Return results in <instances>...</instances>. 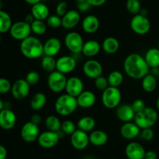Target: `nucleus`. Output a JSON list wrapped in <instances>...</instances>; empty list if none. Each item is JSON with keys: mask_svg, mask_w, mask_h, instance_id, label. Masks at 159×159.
<instances>
[{"mask_svg": "<svg viewBox=\"0 0 159 159\" xmlns=\"http://www.w3.org/2000/svg\"><path fill=\"white\" fill-rule=\"evenodd\" d=\"M124 70L128 77L133 79H141L150 71V67L144 57L138 53H132L127 56L124 61Z\"/></svg>", "mask_w": 159, "mask_h": 159, "instance_id": "nucleus-1", "label": "nucleus"}, {"mask_svg": "<svg viewBox=\"0 0 159 159\" xmlns=\"http://www.w3.org/2000/svg\"><path fill=\"white\" fill-rule=\"evenodd\" d=\"M20 48L21 54L28 59H37L43 55V43L34 36L22 40Z\"/></svg>", "mask_w": 159, "mask_h": 159, "instance_id": "nucleus-2", "label": "nucleus"}, {"mask_svg": "<svg viewBox=\"0 0 159 159\" xmlns=\"http://www.w3.org/2000/svg\"><path fill=\"white\" fill-rule=\"evenodd\" d=\"M78 107L79 105L76 97H74L68 93L59 96L54 102L56 113L60 116H69L77 110Z\"/></svg>", "mask_w": 159, "mask_h": 159, "instance_id": "nucleus-3", "label": "nucleus"}, {"mask_svg": "<svg viewBox=\"0 0 159 159\" xmlns=\"http://www.w3.org/2000/svg\"><path fill=\"white\" fill-rule=\"evenodd\" d=\"M158 119L157 110L152 107H146L142 111L137 113L134 116V123L142 130L145 128H152L156 124Z\"/></svg>", "mask_w": 159, "mask_h": 159, "instance_id": "nucleus-4", "label": "nucleus"}, {"mask_svg": "<svg viewBox=\"0 0 159 159\" xmlns=\"http://www.w3.org/2000/svg\"><path fill=\"white\" fill-rule=\"evenodd\" d=\"M122 93L118 87L109 86L102 91L101 101L107 109H116L120 104Z\"/></svg>", "mask_w": 159, "mask_h": 159, "instance_id": "nucleus-5", "label": "nucleus"}, {"mask_svg": "<svg viewBox=\"0 0 159 159\" xmlns=\"http://www.w3.org/2000/svg\"><path fill=\"white\" fill-rule=\"evenodd\" d=\"M132 31L138 35H146L151 30V22L147 16L141 13L134 15L130 23Z\"/></svg>", "mask_w": 159, "mask_h": 159, "instance_id": "nucleus-6", "label": "nucleus"}, {"mask_svg": "<svg viewBox=\"0 0 159 159\" xmlns=\"http://www.w3.org/2000/svg\"><path fill=\"white\" fill-rule=\"evenodd\" d=\"M67 79H68L65 74L55 70L48 75L47 80L48 88L54 93H61L62 91L65 90Z\"/></svg>", "mask_w": 159, "mask_h": 159, "instance_id": "nucleus-7", "label": "nucleus"}, {"mask_svg": "<svg viewBox=\"0 0 159 159\" xmlns=\"http://www.w3.org/2000/svg\"><path fill=\"white\" fill-rule=\"evenodd\" d=\"M65 45L67 49L72 54L82 53L84 45V40L82 35L75 31H70L65 35L64 39Z\"/></svg>", "mask_w": 159, "mask_h": 159, "instance_id": "nucleus-8", "label": "nucleus"}, {"mask_svg": "<svg viewBox=\"0 0 159 159\" xmlns=\"http://www.w3.org/2000/svg\"><path fill=\"white\" fill-rule=\"evenodd\" d=\"M31 26L30 24L26 23V21H17L16 23H12L10 30H9V34L11 37L16 40L22 41L24 39L27 38L30 36Z\"/></svg>", "mask_w": 159, "mask_h": 159, "instance_id": "nucleus-9", "label": "nucleus"}, {"mask_svg": "<svg viewBox=\"0 0 159 159\" xmlns=\"http://www.w3.org/2000/svg\"><path fill=\"white\" fill-rule=\"evenodd\" d=\"M40 134L38 125L33 123L32 121L25 123L20 130V136L22 139L26 143H33L37 141Z\"/></svg>", "mask_w": 159, "mask_h": 159, "instance_id": "nucleus-10", "label": "nucleus"}, {"mask_svg": "<svg viewBox=\"0 0 159 159\" xmlns=\"http://www.w3.org/2000/svg\"><path fill=\"white\" fill-rule=\"evenodd\" d=\"M31 85L24 79H17L12 85L11 93L13 98L16 100L26 99L30 93Z\"/></svg>", "mask_w": 159, "mask_h": 159, "instance_id": "nucleus-11", "label": "nucleus"}, {"mask_svg": "<svg viewBox=\"0 0 159 159\" xmlns=\"http://www.w3.org/2000/svg\"><path fill=\"white\" fill-rule=\"evenodd\" d=\"M58 132L51 131V130H46L43 133H40L37 139L39 145L43 148H52L55 147L59 142Z\"/></svg>", "mask_w": 159, "mask_h": 159, "instance_id": "nucleus-12", "label": "nucleus"}, {"mask_svg": "<svg viewBox=\"0 0 159 159\" xmlns=\"http://www.w3.org/2000/svg\"><path fill=\"white\" fill-rule=\"evenodd\" d=\"M82 71L89 79H96L99 76L102 75L103 68L100 62L94 59H89L84 63Z\"/></svg>", "mask_w": 159, "mask_h": 159, "instance_id": "nucleus-13", "label": "nucleus"}, {"mask_svg": "<svg viewBox=\"0 0 159 159\" xmlns=\"http://www.w3.org/2000/svg\"><path fill=\"white\" fill-rule=\"evenodd\" d=\"M77 67L75 58L70 55H63L56 61V70L67 75L72 72Z\"/></svg>", "mask_w": 159, "mask_h": 159, "instance_id": "nucleus-14", "label": "nucleus"}, {"mask_svg": "<svg viewBox=\"0 0 159 159\" xmlns=\"http://www.w3.org/2000/svg\"><path fill=\"white\" fill-rule=\"evenodd\" d=\"M71 144L76 150L82 151L86 148L89 144V135L87 132L77 129L71 135Z\"/></svg>", "mask_w": 159, "mask_h": 159, "instance_id": "nucleus-15", "label": "nucleus"}, {"mask_svg": "<svg viewBox=\"0 0 159 159\" xmlns=\"http://www.w3.org/2000/svg\"><path fill=\"white\" fill-rule=\"evenodd\" d=\"M16 124V115L9 108L0 111V127L2 130H12Z\"/></svg>", "mask_w": 159, "mask_h": 159, "instance_id": "nucleus-16", "label": "nucleus"}, {"mask_svg": "<svg viewBox=\"0 0 159 159\" xmlns=\"http://www.w3.org/2000/svg\"><path fill=\"white\" fill-rule=\"evenodd\" d=\"M84 91L83 81L78 76H71L67 79L65 92L68 94L77 97Z\"/></svg>", "mask_w": 159, "mask_h": 159, "instance_id": "nucleus-17", "label": "nucleus"}, {"mask_svg": "<svg viewBox=\"0 0 159 159\" xmlns=\"http://www.w3.org/2000/svg\"><path fill=\"white\" fill-rule=\"evenodd\" d=\"M80 20V12L76 9H70L61 17V26L66 30H71L79 24Z\"/></svg>", "mask_w": 159, "mask_h": 159, "instance_id": "nucleus-18", "label": "nucleus"}, {"mask_svg": "<svg viewBox=\"0 0 159 159\" xmlns=\"http://www.w3.org/2000/svg\"><path fill=\"white\" fill-rule=\"evenodd\" d=\"M141 129L134 122L124 123L120 129V133L122 138L126 140H134L140 136Z\"/></svg>", "mask_w": 159, "mask_h": 159, "instance_id": "nucleus-19", "label": "nucleus"}, {"mask_svg": "<svg viewBox=\"0 0 159 159\" xmlns=\"http://www.w3.org/2000/svg\"><path fill=\"white\" fill-rule=\"evenodd\" d=\"M146 151L138 142H130L125 148L126 156L128 159H144Z\"/></svg>", "mask_w": 159, "mask_h": 159, "instance_id": "nucleus-20", "label": "nucleus"}, {"mask_svg": "<svg viewBox=\"0 0 159 159\" xmlns=\"http://www.w3.org/2000/svg\"><path fill=\"white\" fill-rule=\"evenodd\" d=\"M61 50V42L57 37H51L43 43V55L55 57Z\"/></svg>", "mask_w": 159, "mask_h": 159, "instance_id": "nucleus-21", "label": "nucleus"}, {"mask_svg": "<svg viewBox=\"0 0 159 159\" xmlns=\"http://www.w3.org/2000/svg\"><path fill=\"white\" fill-rule=\"evenodd\" d=\"M135 112L134 111L131 105L129 104H120L116 108V117L124 123L130 122L134 119Z\"/></svg>", "mask_w": 159, "mask_h": 159, "instance_id": "nucleus-22", "label": "nucleus"}, {"mask_svg": "<svg viewBox=\"0 0 159 159\" xmlns=\"http://www.w3.org/2000/svg\"><path fill=\"white\" fill-rule=\"evenodd\" d=\"M99 26H100V22L99 18L95 15H88L82 20V30L86 34H95L99 29Z\"/></svg>", "mask_w": 159, "mask_h": 159, "instance_id": "nucleus-23", "label": "nucleus"}, {"mask_svg": "<svg viewBox=\"0 0 159 159\" xmlns=\"http://www.w3.org/2000/svg\"><path fill=\"white\" fill-rule=\"evenodd\" d=\"M76 99L79 107L83 109L91 108L96 102V95L89 90H84Z\"/></svg>", "mask_w": 159, "mask_h": 159, "instance_id": "nucleus-24", "label": "nucleus"}, {"mask_svg": "<svg viewBox=\"0 0 159 159\" xmlns=\"http://www.w3.org/2000/svg\"><path fill=\"white\" fill-rule=\"evenodd\" d=\"M102 46L96 40H87L84 43L82 54L87 57H93L100 52Z\"/></svg>", "mask_w": 159, "mask_h": 159, "instance_id": "nucleus-25", "label": "nucleus"}, {"mask_svg": "<svg viewBox=\"0 0 159 159\" xmlns=\"http://www.w3.org/2000/svg\"><path fill=\"white\" fill-rule=\"evenodd\" d=\"M31 14L35 20H46L50 16V9L47 5L40 2L33 5L31 7Z\"/></svg>", "mask_w": 159, "mask_h": 159, "instance_id": "nucleus-26", "label": "nucleus"}, {"mask_svg": "<svg viewBox=\"0 0 159 159\" xmlns=\"http://www.w3.org/2000/svg\"><path fill=\"white\" fill-rule=\"evenodd\" d=\"M109 137L105 131L102 130H93L89 134V142L96 147L103 146L108 142Z\"/></svg>", "mask_w": 159, "mask_h": 159, "instance_id": "nucleus-27", "label": "nucleus"}, {"mask_svg": "<svg viewBox=\"0 0 159 159\" xmlns=\"http://www.w3.org/2000/svg\"><path fill=\"white\" fill-rule=\"evenodd\" d=\"M101 46L103 51H105L107 54H113L119 50L120 42L116 37H108L104 39Z\"/></svg>", "mask_w": 159, "mask_h": 159, "instance_id": "nucleus-28", "label": "nucleus"}, {"mask_svg": "<svg viewBox=\"0 0 159 159\" xmlns=\"http://www.w3.org/2000/svg\"><path fill=\"white\" fill-rule=\"evenodd\" d=\"M144 59L150 68H158L159 67V49L158 48H150L146 52Z\"/></svg>", "mask_w": 159, "mask_h": 159, "instance_id": "nucleus-29", "label": "nucleus"}, {"mask_svg": "<svg viewBox=\"0 0 159 159\" xmlns=\"http://www.w3.org/2000/svg\"><path fill=\"white\" fill-rule=\"evenodd\" d=\"M47 103V96L44 93H35L34 96H32L30 102V105L31 109L34 111H39V110H42L43 107H45Z\"/></svg>", "mask_w": 159, "mask_h": 159, "instance_id": "nucleus-30", "label": "nucleus"}, {"mask_svg": "<svg viewBox=\"0 0 159 159\" xmlns=\"http://www.w3.org/2000/svg\"><path fill=\"white\" fill-rule=\"evenodd\" d=\"M157 85H158V82L154 75L148 73L141 79V87L146 93H153L156 89Z\"/></svg>", "mask_w": 159, "mask_h": 159, "instance_id": "nucleus-31", "label": "nucleus"}, {"mask_svg": "<svg viewBox=\"0 0 159 159\" xmlns=\"http://www.w3.org/2000/svg\"><path fill=\"white\" fill-rule=\"evenodd\" d=\"M96 127V120L94 118L90 116H85L81 117L78 120L77 127L78 129L83 130L85 132L93 131Z\"/></svg>", "mask_w": 159, "mask_h": 159, "instance_id": "nucleus-32", "label": "nucleus"}, {"mask_svg": "<svg viewBox=\"0 0 159 159\" xmlns=\"http://www.w3.org/2000/svg\"><path fill=\"white\" fill-rule=\"evenodd\" d=\"M12 25V18L8 12L0 10V34L9 32Z\"/></svg>", "mask_w": 159, "mask_h": 159, "instance_id": "nucleus-33", "label": "nucleus"}, {"mask_svg": "<svg viewBox=\"0 0 159 159\" xmlns=\"http://www.w3.org/2000/svg\"><path fill=\"white\" fill-rule=\"evenodd\" d=\"M45 126L48 130L58 132L61 129V122L55 115H50L45 119Z\"/></svg>", "mask_w": 159, "mask_h": 159, "instance_id": "nucleus-34", "label": "nucleus"}, {"mask_svg": "<svg viewBox=\"0 0 159 159\" xmlns=\"http://www.w3.org/2000/svg\"><path fill=\"white\" fill-rule=\"evenodd\" d=\"M107 79H108L110 86L118 87L119 88L124 82V75L121 71L115 70V71H111L109 74Z\"/></svg>", "mask_w": 159, "mask_h": 159, "instance_id": "nucleus-35", "label": "nucleus"}, {"mask_svg": "<svg viewBox=\"0 0 159 159\" xmlns=\"http://www.w3.org/2000/svg\"><path fill=\"white\" fill-rule=\"evenodd\" d=\"M56 59L54 57L44 55L41 60V68L44 71L51 73L56 70Z\"/></svg>", "mask_w": 159, "mask_h": 159, "instance_id": "nucleus-36", "label": "nucleus"}, {"mask_svg": "<svg viewBox=\"0 0 159 159\" xmlns=\"http://www.w3.org/2000/svg\"><path fill=\"white\" fill-rule=\"evenodd\" d=\"M31 30L36 35H43L46 33L48 29V25L45 23L44 20H34V22L30 24Z\"/></svg>", "mask_w": 159, "mask_h": 159, "instance_id": "nucleus-37", "label": "nucleus"}, {"mask_svg": "<svg viewBox=\"0 0 159 159\" xmlns=\"http://www.w3.org/2000/svg\"><path fill=\"white\" fill-rule=\"evenodd\" d=\"M126 8L129 13L132 15H136L140 13L141 8V1L139 0H127L126 2Z\"/></svg>", "mask_w": 159, "mask_h": 159, "instance_id": "nucleus-38", "label": "nucleus"}, {"mask_svg": "<svg viewBox=\"0 0 159 159\" xmlns=\"http://www.w3.org/2000/svg\"><path fill=\"white\" fill-rule=\"evenodd\" d=\"M61 130L65 134L71 135L76 130H77V125L75 124L72 120H66L61 123Z\"/></svg>", "mask_w": 159, "mask_h": 159, "instance_id": "nucleus-39", "label": "nucleus"}, {"mask_svg": "<svg viewBox=\"0 0 159 159\" xmlns=\"http://www.w3.org/2000/svg\"><path fill=\"white\" fill-rule=\"evenodd\" d=\"M47 25L49 27L53 29H57L61 26V17L57 16V14L54 15H50L48 18L47 19Z\"/></svg>", "mask_w": 159, "mask_h": 159, "instance_id": "nucleus-40", "label": "nucleus"}, {"mask_svg": "<svg viewBox=\"0 0 159 159\" xmlns=\"http://www.w3.org/2000/svg\"><path fill=\"white\" fill-rule=\"evenodd\" d=\"M95 80V86L97 89L100 90V91H103L105 90L106 89L108 88L110 86L109 85V82H108V79L104 76L100 75L99 76L98 78H96Z\"/></svg>", "mask_w": 159, "mask_h": 159, "instance_id": "nucleus-41", "label": "nucleus"}, {"mask_svg": "<svg viewBox=\"0 0 159 159\" xmlns=\"http://www.w3.org/2000/svg\"><path fill=\"white\" fill-rule=\"evenodd\" d=\"M25 79L30 85H34L39 82L40 79V75L37 71H30L26 74Z\"/></svg>", "mask_w": 159, "mask_h": 159, "instance_id": "nucleus-42", "label": "nucleus"}, {"mask_svg": "<svg viewBox=\"0 0 159 159\" xmlns=\"http://www.w3.org/2000/svg\"><path fill=\"white\" fill-rule=\"evenodd\" d=\"M11 89H12V85L9 79L6 78H0V94H7L9 92L11 91Z\"/></svg>", "mask_w": 159, "mask_h": 159, "instance_id": "nucleus-43", "label": "nucleus"}, {"mask_svg": "<svg viewBox=\"0 0 159 159\" xmlns=\"http://www.w3.org/2000/svg\"><path fill=\"white\" fill-rule=\"evenodd\" d=\"M155 136V132L152 130V128H145L142 129L140 133V138L145 141H152Z\"/></svg>", "mask_w": 159, "mask_h": 159, "instance_id": "nucleus-44", "label": "nucleus"}, {"mask_svg": "<svg viewBox=\"0 0 159 159\" xmlns=\"http://www.w3.org/2000/svg\"><path fill=\"white\" fill-rule=\"evenodd\" d=\"M68 11V3L65 1L59 2L58 4L56 6V14L59 16L62 17Z\"/></svg>", "mask_w": 159, "mask_h": 159, "instance_id": "nucleus-45", "label": "nucleus"}, {"mask_svg": "<svg viewBox=\"0 0 159 159\" xmlns=\"http://www.w3.org/2000/svg\"><path fill=\"white\" fill-rule=\"evenodd\" d=\"M131 107L132 108H133L134 111L135 112V113H137L142 111V110L146 107V105L144 100H142V99H135V100H134V102H132Z\"/></svg>", "mask_w": 159, "mask_h": 159, "instance_id": "nucleus-46", "label": "nucleus"}, {"mask_svg": "<svg viewBox=\"0 0 159 159\" xmlns=\"http://www.w3.org/2000/svg\"><path fill=\"white\" fill-rule=\"evenodd\" d=\"M91 5L89 3L87 0H83V1L78 2L77 4V10L80 12H86L91 8Z\"/></svg>", "mask_w": 159, "mask_h": 159, "instance_id": "nucleus-47", "label": "nucleus"}, {"mask_svg": "<svg viewBox=\"0 0 159 159\" xmlns=\"http://www.w3.org/2000/svg\"><path fill=\"white\" fill-rule=\"evenodd\" d=\"M87 1L93 7H99V6H103L107 2V0H87Z\"/></svg>", "mask_w": 159, "mask_h": 159, "instance_id": "nucleus-48", "label": "nucleus"}, {"mask_svg": "<svg viewBox=\"0 0 159 159\" xmlns=\"http://www.w3.org/2000/svg\"><path fill=\"white\" fill-rule=\"evenodd\" d=\"M30 121H32V122L34 123V124L39 125V124L41 123L42 118L41 116H40V115H39L38 113H34V114H33L32 116H31Z\"/></svg>", "mask_w": 159, "mask_h": 159, "instance_id": "nucleus-49", "label": "nucleus"}, {"mask_svg": "<svg viewBox=\"0 0 159 159\" xmlns=\"http://www.w3.org/2000/svg\"><path fill=\"white\" fill-rule=\"evenodd\" d=\"M158 158V155H157L156 152L154 151H148L145 153V156L144 159H157Z\"/></svg>", "mask_w": 159, "mask_h": 159, "instance_id": "nucleus-50", "label": "nucleus"}, {"mask_svg": "<svg viewBox=\"0 0 159 159\" xmlns=\"http://www.w3.org/2000/svg\"><path fill=\"white\" fill-rule=\"evenodd\" d=\"M7 157V150L3 145L0 144V159H6Z\"/></svg>", "mask_w": 159, "mask_h": 159, "instance_id": "nucleus-51", "label": "nucleus"}, {"mask_svg": "<svg viewBox=\"0 0 159 159\" xmlns=\"http://www.w3.org/2000/svg\"><path fill=\"white\" fill-rule=\"evenodd\" d=\"M34 20H35V19H34V17L33 16L32 14L30 13V14H28V15H26V16L25 17L24 21H26V23H28L29 24H31V23L34 22Z\"/></svg>", "mask_w": 159, "mask_h": 159, "instance_id": "nucleus-52", "label": "nucleus"}, {"mask_svg": "<svg viewBox=\"0 0 159 159\" xmlns=\"http://www.w3.org/2000/svg\"><path fill=\"white\" fill-rule=\"evenodd\" d=\"M24 1L26 2V3H28V4L33 6V5H34V4H37V3L40 2H41V0H24Z\"/></svg>", "mask_w": 159, "mask_h": 159, "instance_id": "nucleus-53", "label": "nucleus"}, {"mask_svg": "<svg viewBox=\"0 0 159 159\" xmlns=\"http://www.w3.org/2000/svg\"><path fill=\"white\" fill-rule=\"evenodd\" d=\"M140 13L141 14H142V15H144V16H147V14H148V10L146 9H141V12H140Z\"/></svg>", "mask_w": 159, "mask_h": 159, "instance_id": "nucleus-54", "label": "nucleus"}, {"mask_svg": "<svg viewBox=\"0 0 159 159\" xmlns=\"http://www.w3.org/2000/svg\"><path fill=\"white\" fill-rule=\"evenodd\" d=\"M4 108H5L4 102H3V101L0 99V111H1V110H2Z\"/></svg>", "mask_w": 159, "mask_h": 159, "instance_id": "nucleus-55", "label": "nucleus"}, {"mask_svg": "<svg viewBox=\"0 0 159 159\" xmlns=\"http://www.w3.org/2000/svg\"><path fill=\"white\" fill-rule=\"evenodd\" d=\"M156 108L159 111V96L158 97V99H157V101H156Z\"/></svg>", "mask_w": 159, "mask_h": 159, "instance_id": "nucleus-56", "label": "nucleus"}, {"mask_svg": "<svg viewBox=\"0 0 159 159\" xmlns=\"http://www.w3.org/2000/svg\"><path fill=\"white\" fill-rule=\"evenodd\" d=\"M2 0H0V10H2Z\"/></svg>", "mask_w": 159, "mask_h": 159, "instance_id": "nucleus-57", "label": "nucleus"}, {"mask_svg": "<svg viewBox=\"0 0 159 159\" xmlns=\"http://www.w3.org/2000/svg\"><path fill=\"white\" fill-rule=\"evenodd\" d=\"M75 1H77V2H81V1H83V0H75Z\"/></svg>", "mask_w": 159, "mask_h": 159, "instance_id": "nucleus-58", "label": "nucleus"}, {"mask_svg": "<svg viewBox=\"0 0 159 159\" xmlns=\"http://www.w3.org/2000/svg\"><path fill=\"white\" fill-rule=\"evenodd\" d=\"M1 40H2V38H1V34H0V43H1Z\"/></svg>", "mask_w": 159, "mask_h": 159, "instance_id": "nucleus-59", "label": "nucleus"}, {"mask_svg": "<svg viewBox=\"0 0 159 159\" xmlns=\"http://www.w3.org/2000/svg\"><path fill=\"white\" fill-rule=\"evenodd\" d=\"M158 48L159 49V40H158Z\"/></svg>", "mask_w": 159, "mask_h": 159, "instance_id": "nucleus-60", "label": "nucleus"}, {"mask_svg": "<svg viewBox=\"0 0 159 159\" xmlns=\"http://www.w3.org/2000/svg\"><path fill=\"white\" fill-rule=\"evenodd\" d=\"M51 1H59V0H51Z\"/></svg>", "mask_w": 159, "mask_h": 159, "instance_id": "nucleus-61", "label": "nucleus"}, {"mask_svg": "<svg viewBox=\"0 0 159 159\" xmlns=\"http://www.w3.org/2000/svg\"><path fill=\"white\" fill-rule=\"evenodd\" d=\"M139 1H141H141H144V0H139Z\"/></svg>", "mask_w": 159, "mask_h": 159, "instance_id": "nucleus-62", "label": "nucleus"}]
</instances>
